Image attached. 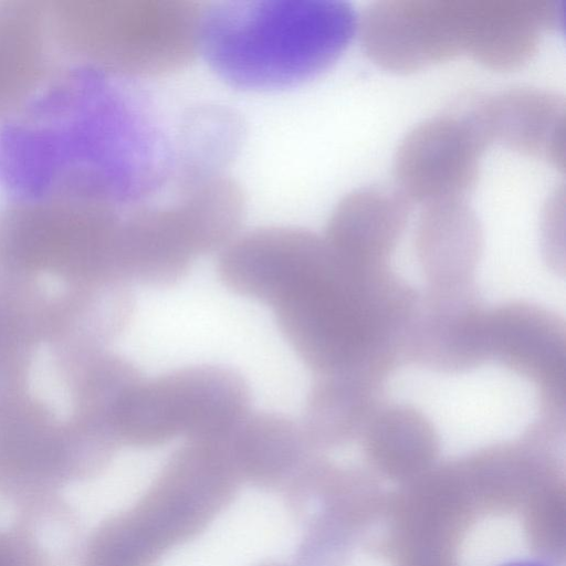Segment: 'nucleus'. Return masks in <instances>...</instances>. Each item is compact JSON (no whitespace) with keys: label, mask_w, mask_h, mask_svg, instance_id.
I'll return each mask as SVG.
<instances>
[{"label":"nucleus","mask_w":566,"mask_h":566,"mask_svg":"<svg viewBox=\"0 0 566 566\" xmlns=\"http://www.w3.org/2000/svg\"><path fill=\"white\" fill-rule=\"evenodd\" d=\"M358 18L339 0H222L203 4L202 52L226 82L277 90L332 66L357 33Z\"/></svg>","instance_id":"1"},{"label":"nucleus","mask_w":566,"mask_h":566,"mask_svg":"<svg viewBox=\"0 0 566 566\" xmlns=\"http://www.w3.org/2000/svg\"><path fill=\"white\" fill-rule=\"evenodd\" d=\"M203 4L85 0L46 11L50 33L101 73L136 81L171 74L200 52Z\"/></svg>","instance_id":"2"},{"label":"nucleus","mask_w":566,"mask_h":566,"mask_svg":"<svg viewBox=\"0 0 566 566\" xmlns=\"http://www.w3.org/2000/svg\"><path fill=\"white\" fill-rule=\"evenodd\" d=\"M250 388L235 370L199 365L139 380L114 419L120 446L151 448L176 438L220 440L250 412Z\"/></svg>","instance_id":"3"},{"label":"nucleus","mask_w":566,"mask_h":566,"mask_svg":"<svg viewBox=\"0 0 566 566\" xmlns=\"http://www.w3.org/2000/svg\"><path fill=\"white\" fill-rule=\"evenodd\" d=\"M241 483L221 440L186 441L128 510L166 553L202 533L232 502Z\"/></svg>","instance_id":"4"},{"label":"nucleus","mask_w":566,"mask_h":566,"mask_svg":"<svg viewBox=\"0 0 566 566\" xmlns=\"http://www.w3.org/2000/svg\"><path fill=\"white\" fill-rule=\"evenodd\" d=\"M471 31L472 0H384L357 25L368 57L398 73L467 55Z\"/></svg>","instance_id":"5"},{"label":"nucleus","mask_w":566,"mask_h":566,"mask_svg":"<svg viewBox=\"0 0 566 566\" xmlns=\"http://www.w3.org/2000/svg\"><path fill=\"white\" fill-rule=\"evenodd\" d=\"M77 482L64 431L29 392L0 409V495L17 509L61 496Z\"/></svg>","instance_id":"6"},{"label":"nucleus","mask_w":566,"mask_h":566,"mask_svg":"<svg viewBox=\"0 0 566 566\" xmlns=\"http://www.w3.org/2000/svg\"><path fill=\"white\" fill-rule=\"evenodd\" d=\"M488 145L472 116H440L419 124L395 155L399 193L422 206L464 199L478 180Z\"/></svg>","instance_id":"7"},{"label":"nucleus","mask_w":566,"mask_h":566,"mask_svg":"<svg viewBox=\"0 0 566 566\" xmlns=\"http://www.w3.org/2000/svg\"><path fill=\"white\" fill-rule=\"evenodd\" d=\"M485 348L488 361L537 388L543 417L565 419L566 336L559 316L524 302L486 308Z\"/></svg>","instance_id":"8"},{"label":"nucleus","mask_w":566,"mask_h":566,"mask_svg":"<svg viewBox=\"0 0 566 566\" xmlns=\"http://www.w3.org/2000/svg\"><path fill=\"white\" fill-rule=\"evenodd\" d=\"M324 235L294 227L239 233L221 251L218 275L233 293L274 306L326 247Z\"/></svg>","instance_id":"9"},{"label":"nucleus","mask_w":566,"mask_h":566,"mask_svg":"<svg viewBox=\"0 0 566 566\" xmlns=\"http://www.w3.org/2000/svg\"><path fill=\"white\" fill-rule=\"evenodd\" d=\"M135 308L130 284L91 281L51 294L48 344L54 363L106 349L128 326Z\"/></svg>","instance_id":"10"},{"label":"nucleus","mask_w":566,"mask_h":566,"mask_svg":"<svg viewBox=\"0 0 566 566\" xmlns=\"http://www.w3.org/2000/svg\"><path fill=\"white\" fill-rule=\"evenodd\" d=\"M471 116L489 144L542 157L564 171L565 104L556 94L533 87L510 88L483 101Z\"/></svg>","instance_id":"11"},{"label":"nucleus","mask_w":566,"mask_h":566,"mask_svg":"<svg viewBox=\"0 0 566 566\" xmlns=\"http://www.w3.org/2000/svg\"><path fill=\"white\" fill-rule=\"evenodd\" d=\"M415 249L427 291L475 287L483 232L464 199L424 205L416 223Z\"/></svg>","instance_id":"12"},{"label":"nucleus","mask_w":566,"mask_h":566,"mask_svg":"<svg viewBox=\"0 0 566 566\" xmlns=\"http://www.w3.org/2000/svg\"><path fill=\"white\" fill-rule=\"evenodd\" d=\"M221 441L242 483L284 489L317 454L301 423L273 412L247 413Z\"/></svg>","instance_id":"13"},{"label":"nucleus","mask_w":566,"mask_h":566,"mask_svg":"<svg viewBox=\"0 0 566 566\" xmlns=\"http://www.w3.org/2000/svg\"><path fill=\"white\" fill-rule=\"evenodd\" d=\"M559 18L551 0H479L469 56L494 71H512L536 54Z\"/></svg>","instance_id":"14"},{"label":"nucleus","mask_w":566,"mask_h":566,"mask_svg":"<svg viewBox=\"0 0 566 566\" xmlns=\"http://www.w3.org/2000/svg\"><path fill=\"white\" fill-rule=\"evenodd\" d=\"M408 201L399 192L359 189L335 207L324 234L342 255L368 264H388L408 218Z\"/></svg>","instance_id":"15"},{"label":"nucleus","mask_w":566,"mask_h":566,"mask_svg":"<svg viewBox=\"0 0 566 566\" xmlns=\"http://www.w3.org/2000/svg\"><path fill=\"white\" fill-rule=\"evenodd\" d=\"M385 380L359 371L323 375L313 385L302 427L318 450L347 443L361 436L384 402Z\"/></svg>","instance_id":"16"},{"label":"nucleus","mask_w":566,"mask_h":566,"mask_svg":"<svg viewBox=\"0 0 566 566\" xmlns=\"http://www.w3.org/2000/svg\"><path fill=\"white\" fill-rule=\"evenodd\" d=\"M50 300L40 283H0V401L28 390L34 349L48 342Z\"/></svg>","instance_id":"17"},{"label":"nucleus","mask_w":566,"mask_h":566,"mask_svg":"<svg viewBox=\"0 0 566 566\" xmlns=\"http://www.w3.org/2000/svg\"><path fill=\"white\" fill-rule=\"evenodd\" d=\"M49 33L46 11L30 3H0V114L38 86Z\"/></svg>","instance_id":"18"},{"label":"nucleus","mask_w":566,"mask_h":566,"mask_svg":"<svg viewBox=\"0 0 566 566\" xmlns=\"http://www.w3.org/2000/svg\"><path fill=\"white\" fill-rule=\"evenodd\" d=\"M370 459L388 472H410L437 454L439 437L433 423L415 407L382 402L361 434Z\"/></svg>","instance_id":"19"},{"label":"nucleus","mask_w":566,"mask_h":566,"mask_svg":"<svg viewBox=\"0 0 566 566\" xmlns=\"http://www.w3.org/2000/svg\"><path fill=\"white\" fill-rule=\"evenodd\" d=\"M164 554L127 509L88 534L80 549V566H156Z\"/></svg>","instance_id":"20"},{"label":"nucleus","mask_w":566,"mask_h":566,"mask_svg":"<svg viewBox=\"0 0 566 566\" xmlns=\"http://www.w3.org/2000/svg\"><path fill=\"white\" fill-rule=\"evenodd\" d=\"M0 566H62L33 526L15 517L0 527Z\"/></svg>","instance_id":"21"},{"label":"nucleus","mask_w":566,"mask_h":566,"mask_svg":"<svg viewBox=\"0 0 566 566\" xmlns=\"http://www.w3.org/2000/svg\"><path fill=\"white\" fill-rule=\"evenodd\" d=\"M497 566H554V565H552L551 563H548L546 560L524 558V559L509 560V562H505Z\"/></svg>","instance_id":"22"},{"label":"nucleus","mask_w":566,"mask_h":566,"mask_svg":"<svg viewBox=\"0 0 566 566\" xmlns=\"http://www.w3.org/2000/svg\"><path fill=\"white\" fill-rule=\"evenodd\" d=\"M259 566H284V565L276 564V563H266V564H261Z\"/></svg>","instance_id":"23"}]
</instances>
